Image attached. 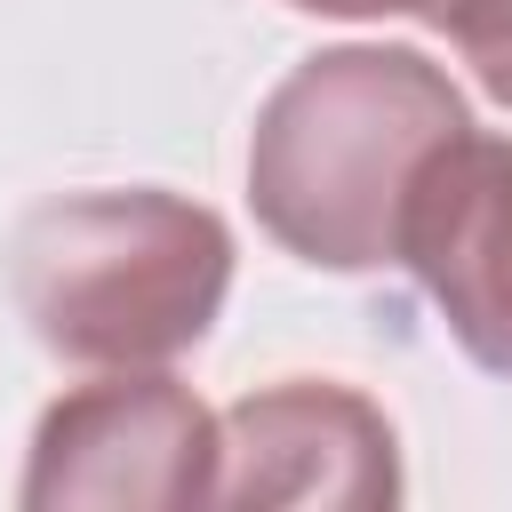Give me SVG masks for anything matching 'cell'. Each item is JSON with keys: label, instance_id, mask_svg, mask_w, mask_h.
Segmentation results:
<instances>
[{"label": "cell", "instance_id": "3", "mask_svg": "<svg viewBox=\"0 0 512 512\" xmlns=\"http://www.w3.org/2000/svg\"><path fill=\"white\" fill-rule=\"evenodd\" d=\"M16 496L32 512L216 504V408H200L192 384H176L168 368H112L40 416Z\"/></svg>", "mask_w": 512, "mask_h": 512}, {"label": "cell", "instance_id": "6", "mask_svg": "<svg viewBox=\"0 0 512 512\" xmlns=\"http://www.w3.org/2000/svg\"><path fill=\"white\" fill-rule=\"evenodd\" d=\"M416 16L472 64V80L512 112V0H416Z\"/></svg>", "mask_w": 512, "mask_h": 512}, {"label": "cell", "instance_id": "2", "mask_svg": "<svg viewBox=\"0 0 512 512\" xmlns=\"http://www.w3.org/2000/svg\"><path fill=\"white\" fill-rule=\"evenodd\" d=\"M24 328L72 368H168L232 296V232L160 184L40 200L8 240Z\"/></svg>", "mask_w": 512, "mask_h": 512}, {"label": "cell", "instance_id": "5", "mask_svg": "<svg viewBox=\"0 0 512 512\" xmlns=\"http://www.w3.org/2000/svg\"><path fill=\"white\" fill-rule=\"evenodd\" d=\"M400 264L472 368L512 384V136H448L408 192Z\"/></svg>", "mask_w": 512, "mask_h": 512}, {"label": "cell", "instance_id": "4", "mask_svg": "<svg viewBox=\"0 0 512 512\" xmlns=\"http://www.w3.org/2000/svg\"><path fill=\"white\" fill-rule=\"evenodd\" d=\"M392 416L328 376H288L216 416V504H392Z\"/></svg>", "mask_w": 512, "mask_h": 512}, {"label": "cell", "instance_id": "7", "mask_svg": "<svg viewBox=\"0 0 512 512\" xmlns=\"http://www.w3.org/2000/svg\"><path fill=\"white\" fill-rule=\"evenodd\" d=\"M288 8H312V16H416V0H288Z\"/></svg>", "mask_w": 512, "mask_h": 512}, {"label": "cell", "instance_id": "1", "mask_svg": "<svg viewBox=\"0 0 512 512\" xmlns=\"http://www.w3.org/2000/svg\"><path fill=\"white\" fill-rule=\"evenodd\" d=\"M464 128V88L432 56L384 40L320 48L256 112L248 208L288 256L320 272H384L400 264L416 176Z\"/></svg>", "mask_w": 512, "mask_h": 512}]
</instances>
